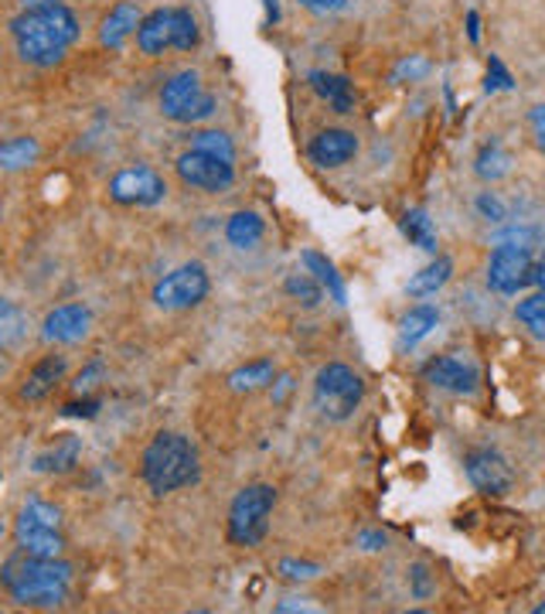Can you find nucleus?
Listing matches in <instances>:
<instances>
[{
  "instance_id": "obj_1",
  "label": "nucleus",
  "mask_w": 545,
  "mask_h": 614,
  "mask_svg": "<svg viewBox=\"0 0 545 614\" xmlns=\"http://www.w3.org/2000/svg\"><path fill=\"white\" fill-rule=\"evenodd\" d=\"M11 42L18 48V58L24 66L35 69H51L69 55V48L79 42V18L62 0L45 8H27L11 18L8 24Z\"/></svg>"
},
{
  "instance_id": "obj_2",
  "label": "nucleus",
  "mask_w": 545,
  "mask_h": 614,
  "mask_svg": "<svg viewBox=\"0 0 545 614\" xmlns=\"http://www.w3.org/2000/svg\"><path fill=\"white\" fill-rule=\"evenodd\" d=\"M0 583L18 607H58L69 598L72 564L62 557H27L18 549L0 567Z\"/></svg>"
},
{
  "instance_id": "obj_3",
  "label": "nucleus",
  "mask_w": 545,
  "mask_h": 614,
  "mask_svg": "<svg viewBox=\"0 0 545 614\" xmlns=\"http://www.w3.org/2000/svg\"><path fill=\"white\" fill-rule=\"evenodd\" d=\"M140 478L147 482V488L154 491L158 499H164V495H171L177 488L195 485L201 478L198 448L185 433L161 430L140 457Z\"/></svg>"
},
{
  "instance_id": "obj_4",
  "label": "nucleus",
  "mask_w": 545,
  "mask_h": 614,
  "mask_svg": "<svg viewBox=\"0 0 545 614\" xmlns=\"http://www.w3.org/2000/svg\"><path fill=\"white\" fill-rule=\"evenodd\" d=\"M366 399V379H361L351 366L345 362H327L314 375V409L331 420L345 424L355 417V409Z\"/></svg>"
},
{
  "instance_id": "obj_5",
  "label": "nucleus",
  "mask_w": 545,
  "mask_h": 614,
  "mask_svg": "<svg viewBox=\"0 0 545 614\" xmlns=\"http://www.w3.org/2000/svg\"><path fill=\"white\" fill-rule=\"evenodd\" d=\"M277 509V488L246 485L229 506V543L232 546H259L269 533V515Z\"/></svg>"
},
{
  "instance_id": "obj_6",
  "label": "nucleus",
  "mask_w": 545,
  "mask_h": 614,
  "mask_svg": "<svg viewBox=\"0 0 545 614\" xmlns=\"http://www.w3.org/2000/svg\"><path fill=\"white\" fill-rule=\"evenodd\" d=\"M216 96L205 90V82L195 69L174 72L161 90V113L174 124H201L216 113Z\"/></svg>"
},
{
  "instance_id": "obj_7",
  "label": "nucleus",
  "mask_w": 545,
  "mask_h": 614,
  "mask_svg": "<svg viewBox=\"0 0 545 614\" xmlns=\"http://www.w3.org/2000/svg\"><path fill=\"white\" fill-rule=\"evenodd\" d=\"M208 290H211V280H208L205 263H185V267L164 274L154 283L150 301H154L161 311H192L208 298Z\"/></svg>"
},
{
  "instance_id": "obj_8",
  "label": "nucleus",
  "mask_w": 545,
  "mask_h": 614,
  "mask_svg": "<svg viewBox=\"0 0 545 614\" xmlns=\"http://www.w3.org/2000/svg\"><path fill=\"white\" fill-rule=\"evenodd\" d=\"M109 198L124 205V209H154V205L167 198V182L154 167L130 164L109 178Z\"/></svg>"
},
{
  "instance_id": "obj_9",
  "label": "nucleus",
  "mask_w": 545,
  "mask_h": 614,
  "mask_svg": "<svg viewBox=\"0 0 545 614\" xmlns=\"http://www.w3.org/2000/svg\"><path fill=\"white\" fill-rule=\"evenodd\" d=\"M177 167V178L185 182L188 188L195 192H205V195H219V192H229L235 185V161H225V158H216V154H205V151H195L188 148L174 161Z\"/></svg>"
},
{
  "instance_id": "obj_10",
  "label": "nucleus",
  "mask_w": 545,
  "mask_h": 614,
  "mask_svg": "<svg viewBox=\"0 0 545 614\" xmlns=\"http://www.w3.org/2000/svg\"><path fill=\"white\" fill-rule=\"evenodd\" d=\"M532 267H535V259L529 246L498 243L488 259V287L505 298H514L519 290L532 283Z\"/></svg>"
},
{
  "instance_id": "obj_11",
  "label": "nucleus",
  "mask_w": 545,
  "mask_h": 614,
  "mask_svg": "<svg viewBox=\"0 0 545 614\" xmlns=\"http://www.w3.org/2000/svg\"><path fill=\"white\" fill-rule=\"evenodd\" d=\"M464 472L480 495H508L514 488V472H511L508 457L491 448L471 451L464 457Z\"/></svg>"
},
{
  "instance_id": "obj_12",
  "label": "nucleus",
  "mask_w": 545,
  "mask_h": 614,
  "mask_svg": "<svg viewBox=\"0 0 545 614\" xmlns=\"http://www.w3.org/2000/svg\"><path fill=\"white\" fill-rule=\"evenodd\" d=\"M11 536H14V546L21 553H27V557H62V549H66V540H62V533H58V525L38 522L24 512H18Z\"/></svg>"
},
{
  "instance_id": "obj_13",
  "label": "nucleus",
  "mask_w": 545,
  "mask_h": 614,
  "mask_svg": "<svg viewBox=\"0 0 545 614\" xmlns=\"http://www.w3.org/2000/svg\"><path fill=\"white\" fill-rule=\"evenodd\" d=\"M422 379H427L430 386L447 390V393H457V396H471L477 393L480 375L471 362L464 359H453V356H437L422 366Z\"/></svg>"
},
{
  "instance_id": "obj_14",
  "label": "nucleus",
  "mask_w": 545,
  "mask_h": 614,
  "mask_svg": "<svg viewBox=\"0 0 545 614\" xmlns=\"http://www.w3.org/2000/svg\"><path fill=\"white\" fill-rule=\"evenodd\" d=\"M93 328V311L85 304H58L55 311H48L45 325H42V338L55 341V345H76L89 335Z\"/></svg>"
},
{
  "instance_id": "obj_15",
  "label": "nucleus",
  "mask_w": 545,
  "mask_h": 614,
  "mask_svg": "<svg viewBox=\"0 0 545 614\" xmlns=\"http://www.w3.org/2000/svg\"><path fill=\"white\" fill-rule=\"evenodd\" d=\"M358 154V137L345 127H327L317 130L308 143V158L317 167H345Z\"/></svg>"
},
{
  "instance_id": "obj_16",
  "label": "nucleus",
  "mask_w": 545,
  "mask_h": 614,
  "mask_svg": "<svg viewBox=\"0 0 545 614\" xmlns=\"http://www.w3.org/2000/svg\"><path fill=\"white\" fill-rule=\"evenodd\" d=\"M174 8H158L143 14L140 27H137V48L150 58L164 55L167 48H174Z\"/></svg>"
},
{
  "instance_id": "obj_17",
  "label": "nucleus",
  "mask_w": 545,
  "mask_h": 614,
  "mask_svg": "<svg viewBox=\"0 0 545 614\" xmlns=\"http://www.w3.org/2000/svg\"><path fill=\"white\" fill-rule=\"evenodd\" d=\"M143 14L140 8L134 4V0H119L116 8H109V14L100 21V45L103 48H124V42L130 35H137V27H140Z\"/></svg>"
},
{
  "instance_id": "obj_18",
  "label": "nucleus",
  "mask_w": 545,
  "mask_h": 614,
  "mask_svg": "<svg viewBox=\"0 0 545 614\" xmlns=\"http://www.w3.org/2000/svg\"><path fill=\"white\" fill-rule=\"evenodd\" d=\"M66 369H69L66 356H45L42 362H35L32 372H27V379H24V386H21V399L42 403L45 396H51L55 386L66 379Z\"/></svg>"
},
{
  "instance_id": "obj_19",
  "label": "nucleus",
  "mask_w": 545,
  "mask_h": 614,
  "mask_svg": "<svg viewBox=\"0 0 545 614\" xmlns=\"http://www.w3.org/2000/svg\"><path fill=\"white\" fill-rule=\"evenodd\" d=\"M308 82H311V90H314L324 103H331V109H335V113H355L358 96H355V85H351L348 76H335V72L314 69V72L308 76Z\"/></svg>"
},
{
  "instance_id": "obj_20",
  "label": "nucleus",
  "mask_w": 545,
  "mask_h": 614,
  "mask_svg": "<svg viewBox=\"0 0 545 614\" xmlns=\"http://www.w3.org/2000/svg\"><path fill=\"white\" fill-rule=\"evenodd\" d=\"M79 451H82L79 437H62V441H58L55 448H48L45 454H38L32 467H35L38 475H62V472H72V467L79 464Z\"/></svg>"
},
{
  "instance_id": "obj_21",
  "label": "nucleus",
  "mask_w": 545,
  "mask_h": 614,
  "mask_svg": "<svg viewBox=\"0 0 545 614\" xmlns=\"http://www.w3.org/2000/svg\"><path fill=\"white\" fill-rule=\"evenodd\" d=\"M272 379H277V366H272L269 359H253L229 375V390L232 393H259V390L272 386Z\"/></svg>"
},
{
  "instance_id": "obj_22",
  "label": "nucleus",
  "mask_w": 545,
  "mask_h": 614,
  "mask_svg": "<svg viewBox=\"0 0 545 614\" xmlns=\"http://www.w3.org/2000/svg\"><path fill=\"white\" fill-rule=\"evenodd\" d=\"M453 277V259L450 256H437L430 267H422L409 283H406V294L409 298H433L440 287H447V280Z\"/></svg>"
},
{
  "instance_id": "obj_23",
  "label": "nucleus",
  "mask_w": 545,
  "mask_h": 614,
  "mask_svg": "<svg viewBox=\"0 0 545 614\" xmlns=\"http://www.w3.org/2000/svg\"><path fill=\"white\" fill-rule=\"evenodd\" d=\"M437 321H440V311H437L433 304H416V308H409V311L403 314V321H399V338H403V345L413 348L416 341H422V338H427V335L437 328Z\"/></svg>"
},
{
  "instance_id": "obj_24",
  "label": "nucleus",
  "mask_w": 545,
  "mask_h": 614,
  "mask_svg": "<svg viewBox=\"0 0 545 614\" xmlns=\"http://www.w3.org/2000/svg\"><path fill=\"white\" fill-rule=\"evenodd\" d=\"M474 174L480 182H491V185L508 178V174H511V154L501 148L498 140L484 143V148L477 151V158H474Z\"/></svg>"
},
{
  "instance_id": "obj_25",
  "label": "nucleus",
  "mask_w": 545,
  "mask_h": 614,
  "mask_svg": "<svg viewBox=\"0 0 545 614\" xmlns=\"http://www.w3.org/2000/svg\"><path fill=\"white\" fill-rule=\"evenodd\" d=\"M263 236H266V222H263L256 212H235V216L225 222V240H229L235 250H253Z\"/></svg>"
},
{
  "instance_id": "obj_26",
  "label": "nucleus",
  "mask_w": 545,
  "mask_h": 614,
  "mask_svg": "<svg viewBox=\"0 0 545 614\" xmlns=\"http://www.w3.org/2000/svg\"><path fill=\"white\" fill-rule=\"evenodd\" d=\"M304 267H308V274H314L324 287H327V294L335 298V304H345L348 301V294H345V280L338 277V270H335V263H331L327 256H321L317 250H304Z\"/></svg>"
},
{
  "instance_id": "obj_27",
  "label": "nucleus",
  "mask_w": 545,
  "mask_h": 614,
  "mask_svg": "<svg viewBox=\"0 0 545 614\" xmlns=\"http://www.w3.org/2000/svg\"><path fill=\"white\" fill-rule=\"evenodd\" d=\"M399 229H403V236H406L413 246L427 250V253H437V225H433V219H430L427 212H422V209H409V212L403 216Z\"/></svg>"
},
{
  "instance_id": "obj_28",
  "label": "nucleus",
  "mask_w": 545,
  "mask_h": 614,
  "mask_svg": "<svg viewBox=\"0 0 545 614\" xmlns=\"http://www.w3.org/2000/svg\"><path fill=\"white\" fill-rule=\"evenodd\" d=\"M42 154V143L35 137H11L0 143V164H4V171H21L27 164H35Z\"/></svg>"
},
{
  "instance_id": "obj_29",
  "label": "nucleus",
  "mask_w": 545,
  "mask_h": 614,
  "mask_svg": "<svg viewBox=\"0 0 545 614\" xmlns=\"http://www.w3.org/2000/svg\"><path fill=\"white\" fill-rule=\"evenodd\" d=\"M514 317L529 328L532 338L545 341V290H535V294H529V298H522L519 304H514Z\"/></svg>"
},
{
  "instance_id": "obj_30",
  "label": "nucleus",
  "mask_w": 545,
  "mask_h": 614,
  "mask_svg": "<svg viewBox=\"0 0 545 614\" xmlns=\"http://www.w3.org/2000/svg\"><path fill=\"white\" fill-rule=\"evenodd\" d=\"M188 148L195 151H205V154H216V158H225V161H235V143L225 130H195L188 137Z\"/></svg>"
},
{
  "instance_id": "obj_31",
  "label": "nucleus",
  "mask_w": 545,
  "mask_h": 614,
  "mask_svg": "<svg viewBox=\"0 0 545 614\" xmlns=\"http://www.w3.org/2000/svg\"><path fill=\"white\" fill-rule=\"evenodd\" d=\"M27 338V314L14 308V301L0 304V341L4 348H18Z\"/></svg>"
},
{
  "instance_id": "obj_32",
  "label": "nucleus",
  "mask_w": 545,
  "mask_h": 614,
  "mask_svg": "<svg viewBox=\"0 0 545 614\" xmlns=\"http://www.w3.org/2000/svg\"><path fill=\"white\" fill-rule=\"evenodd\" d=\"M283 290H287L293 301L304 304V308H317L321 298H324V283L314 274H293V277H287Z\"/></svg>"
},
{
  "instance_id": "obj_33",
  "label": "nucleus",
  "mask_w": 545,
  "mask_h": 614,
  "mask_svg": "<svg viewBox=\"0 0 545 614\" xmlns=\"http://www.w3.org/2000/svg\"><path fill=\"white\" fill-rule=\"evenodd\" d=\"M174 48L177 51H195L198 42H201V27H198V18L188 11V8H174Z\"/></svg>"
},
{
  "instance_id": "obj_34",
  "label": "nucleus",
  "mask_w": 545,
  "mask_h": 614,
  "mask_svg": "<svg viewBox=\"0 0 545 614\" xmlns=\"http://www.w3.org/2000/svg\"><path fill=\"white\" fill-rule=\"evenodd\" d=\"M21 512H24V515H32V519H38V522L58 525V530H62V509L51 506V502L32 499V502H24V506H21Z\"/></svg>"
},
{
  "instance_id": "obj_35",
  "label": "nucleus",
  "mask_w": 545,
  "mask_h": 614,
  "mask_svg": "<svg viewBox=\"0 0 545 614\" xmlns=\"http://www.w3.org/2000/svg\"><path fill=\"white\" fill-rule=\"evenodd\" d=\"M474 205H477V212H480L484 219H488V222H505V219H508L505 201H501L495 192H480Z\"/></svg>"
},
{
  "instance_id": "obj_36",
  "label": "nucleus",
  "mask_w": 545,
  "mask_h": 614,
  "mask_svg": "<svg viewBox=\"0 0 545 614\" xmlns=\"http://www.w3.org/2000/svg\"><path fill=\"white\" fill-rule=\"evenodd\" d=\"M511 72L505 69V62H501V58L498 55H491L488 58V82H484V90H488V93H498V90H511Z\"/></svg>"
},
{
  "instance_id": "obj_37",
  "label": "nucleus",
  "mask_w": 545,
  "mask_h": 614,
  "mask_svg": "<svg viewBox=\"0 0 545 614\" xmlns=\"http://www.w3.org/2000/svg\"><path fill=\"white\" fill-rule=\"evenodd\" d=\"M280 577L287 580H314L321 577L317 564H304V560H280Z\"/></svg>"
},
{
  "instance_id": "obj_38",
  "label": "nucleus",
  "mask_w": 545,
  "mask_h": 614,
  "mask_svg": "<svg viewBox=\"0 0 545 614\" xmlns=\"http://www.w3.org/2000/svg\"><path fill=\"white\" fill-rule=\"evenodd\" d=\"M529 134H532L535 151L545 154V103H538V106L529 109Z\"/></svg>"
},
{
  "instance_id": "obj_39",
  "label": "nucleus",
  "mask_w": 545,
  "mask_h": 614,
  "mask_svg": "<svg viewBox=\"0 0 545 614\" xmlns=\"http://www.w3.org/2000/svg\"><path fill=\"white\" fill-rule=\"evenodd\" d=\"M96 379H103V362H93V366H85L79 375H76V383H72V390L79 393V396H85L89 390L96 386Z\"/></svg>"
},
{
  "instance_id": "obj_40",
  "label": "nucleus",
  "mask_w": 545,
  "mask_h": 614,
  "mask_svg": "<svg viewBox=\"0 0 545 614\" xmlns=\"http://www.w3.org/2000/svg\"><path fill=\"white\" fill-rule=\"evenodd\" d=\"M409 580H413V598L427 601V598H430V591H433V583H430V574H427V567H422V564H416V567L409 570Z\"/></svg>"
},
{
  "instance_id": "obj_41",
  "label": "nucleus",
  "mask_w": 545,
  "mask_h": 614,
  "mask_svg": "<svg viewBox=\"0 0 545 614\" xmlns=\"http://www.w3.org/2000/svg\"><path fill=\"white\" fill-rule=\"evenodd\" d=\"M100 409V399H82V403H66L62 417H93Z\"/></svg>"
},
{
  "instance_id": "obj_42",
  "label": "nucleus",
  "mask_w": 545,
  "mask_h": 614,
  "mask_svg": "<svg viewBox=\"0 0 545 614\" xmlns=\"http://www.w3.org/2000/svg\"><path fill=\"white\" fill-rule=\"evenodd\" d=\"M348 4V0H300V8H308L314 14H335Z\"/></svg>"
},
{
  "instance_id": "obj_43",
  "label": "nucleus",
  "mask_w": 545,
  "mask_h": 614,
  "mask_svg": "<svg viewBox=\"0 0 545 614\" xmlns=\"http://www.w3.org/2000/svg\"><path fill=\"white\" fill-rule=\"evenodd\" d=\"M358 543H361V549H385V543H389V540H385L382 533H361V536H358Z\"/></svg>"
},
{
  "instance_id": "obj_44",
  "label": "nucleus",
  "mask_w": 545,
  "mask_h": 614,
  "mask_svg": "<svg viewBox=\"0 0 545 614\" xmlns=\"http://www.w3.org/2000/svg\"><path fill=\"white\" fill-rule=\"evenodd\" d=\"M532 283H535L538 290H545V253L535 259V267H532Z\"/></svg>"
},
{
  "instance_id": "obj_45",
  "label": "nucleus",
  "mask_w": 545,
  "mask_h": 614,
  "mask_svg": "<svg viewBox=\"0 0 545 614\" xmlns=\"http://www.w3.org/2000/svg\"><path fill=\"white\" fill-rule=\"evenodd\" d=\"M467 38H471L474 45L480 42V18H477V11L467 14Z\"/></svg>"
},
{
  "instance_id": "obj_46",
  "label": "nucleus",
  "mask_w": 545,
  "mask_h": 614,
  "mask_svg": "<svg viewBox=\"0 0 545 614\" xmlns=\"http://www.w3.org/2000/svg\"><path fill=\"white\" fill-rule=\"evenodd\" d=\"M266 4V24H277L280 21V0H263Z\"/></svg>"
},
{
  "instance_id": "obj_47",
  "label": "nucleus",
  "mask_w": 545,
  "mask_h": 614,
  "mask_svg": "<svg viewBox=\"0 0 545 614\" xmlns=\"http://www.w3.org/2000/svg\"><path fill=\"white\" fill-rule=\"evenodd\" d=\"M45 4H58V0H21V11H27V8H45Z\"/></svg>"
}]
</instances>
